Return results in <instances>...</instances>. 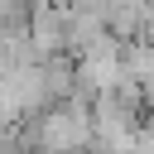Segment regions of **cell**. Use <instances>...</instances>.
I'll list each match as a JSON object with an SVG mask.
<instances>
[{
  "label": "cell",
  "instance_id": "1",
  "mask_svg": "<svg viewBox=\"0 0 154 154\" xmlns=\"http://www.w3.org/2000/svg\"><path fill=\"white\" fill-rule=\"evenodd\" d=\"M82 135H87V116H82V111H72V106H63V111H53V116L34 120L29 144H34V149H43V154H63V149H72Z\"/></svg>",
  "mask_w": 154,
  "mask_h": 154
}]
</instances>
